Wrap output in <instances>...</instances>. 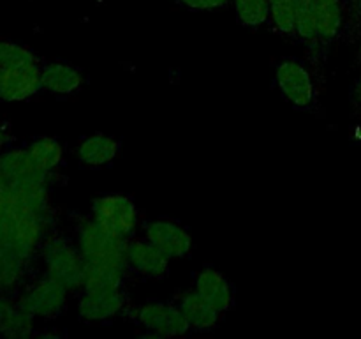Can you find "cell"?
<instances>
[{"label":"cell","instance_id":"23","mask_svg":"<svg viewBox=\"0 0 361 339\" xmlns=\"http://www.w3.org/2000/svg\"><path fill=\"white\" fill-rule=\"evenodd\" d=\"M296 34L305 41L317 37L316 0H295Z\"/></svg>","mask_w":361,"mask_h":339},{"label":"cell","instance_id":"1","mask_svg":"<svg viewBox=\"0 0 361 339\" xmlns=\"http://www.w3.org/2000/svg\"><path fill=\"white\" fill-rule=\"evenodd\" d=\"M126 246V239L106 230L94 219L85 221L78 233V249L85 263L127 267Z\"/></svg>","mask_w":361,"mask_h":339},{"label":"cell","instance_id":"16","mask_svg":"<svg viewBox=\"0 0 361 339\" xmlns=\"http://www.w3.org/2000/svg\"><path fill=\"white\" fill-rule=\"evenodd\" d=\"M180 309L185 314L190 327L200 328V331H207V328L215 327L219 321V314H221V311L215 309L196 290L185 293L182 297V300H180Z\"/></svg>","mask_w":361,"mask_h":339},{"label":"cell","instance_id":"8","mask_svg":"<svg viewBox=\"0 0 361 339\" xmlns=\"http://www.w3.org/2000/svg\"><path fill=\"white\" fill-rule=\"evenodd\" d=\"M145 235L169 260L185 256L190 247H192V237L189 235V232L183 226L176 225L173 221H166V219L148 222L147 228H145Z\"/></svg>","mask_w":361,"mask_h":339},{"label":"cell","instance_id":"21","mask_svg":"<svg viewBox=\"0 0 361 339\" xmlns=\"http://www.w3.org/2000/svg\"><path fill=\"white\" fill-rule=\"evenodd\" d=\"M37 64V56L25 46L18 42L0 39V67L13 69V67H27Z\"/></svg>","mask_w":361,"mask_h":339},{"label":"cell","instance_id":"3","mask_svg":"<svg viewBox=\"0 0 361 339\" xmlns=\"http://www.w3.org/2000/svg\"><path fill=\"white\" fill-rule=\"evenodd\" d=\"M92 219L122 239H129L137 228L136 205L126 194H106L94 200Z\"/></svg>","mask_w":361,"mask_h":339},{"label":"cell","instance_id":"2","mask_svg":"<svg viewBox=\"0 0 361 339\" xmlns=\"http://www.w3.org/2000/svg\"><path fill=\"white\" fill-rule=\"evenodd\" d=\"M42 260H44L46 275L59 281L69 292L83 288L85 260L80 249L71 246L67 240L53 237L41 246Z\"/></svg>","mask_w":361,"mask_h":339},{"label":"cell","instance_id":"14","mask_svg":"<svg viewBox=\"0 0 361 339\" xmlns=\"http://www.w3.org/2000/svg\"><path fill=\"white\" fill-rule=\"evenodd\" d=\"M42 88L51 94L67 95L76 92L83 85V76L76 67L69 64L53 62L41 69Z\"/></svg>","mask_w":361,"mask_h":339},{"label":"cell","instance_id":"18","mask_svg":"<svg viewBox=\"0 0 361 339\" xmlns=\"http://www.w3.org/2000/svg\"><path fill=\"white\" fill-rule=\"evenodd\" d=\"M123 268L116 265H95L85 263L83 290L85 292H99V290H122Z\"/></svg>","mask_w":361,"mask_h":339},{"label":"cell","instance_id":"27","mask_svg":"<svg viewBox=\"0 0 361 339\" xmlns=\"http://www.w3.org/2000/svg\"><path fill=\"white\" fill-rule=\"evenodd\" d=\"M360 97H361V87H360Z\"/></svg>","mask_w":361,"mask_h":339},{"label":"cell","instance_id":"22","mask_svg":"<svg viewBox=\"0 0 361 339\" xmlns=\"http://www.w3.org/2000/svg\"><path fill=\"white\" fill-rule=\"evenodd\" d=\"M238 20L247 27H259L270 16L268 0H235Z\"/></svg>","mask_w":361,"mask_h":339},{"label":"cell","instance_id":"15","mask_svg":"<svg viewBox=\"0 0 361 339\" xmlns=\"http://www.w3.org/2000/svg\"><path fill=\"white\" fill-rule=\"evenodd\" d=\"M28 263L30 260L23 254L6 244H0V293L13 292L23 282Z\"/></svg>","mask_w":361,"mask_h":339},{"label":"cell","instance_id":"10","mask_svg":"<svg viewBox=\"0 0 361 339\" xmlns=\"http://www.w3.org/2000/svg\"><path fill=\"white\" fill-rule=\"evenodd\" d=\"M127 267L150 278H162L169 268V258L157 246L145 240H129L126 246Z\"/></svg>","mask_w":361,"mask_h":339},{"label":"cell","instance_id":"26","mask_svg":"<svg viewBox=\"0 0 361 339\" xmlns=\"http://www.w3.org/2000/svg\"><path fill=\"white\" fill-rule=\"evenodd\" d=\"M7 143H9V133H7L6 127L0 124V150H2Z\"/></svg>","mask_w":361,"mask_h":339},{"label":"cell","instance_id":"11","mask_svg":"<svg viewBox=\"0 0 361 339\" xmlns=\"http://www.w3.org/2000/svg\"><path fill=\"white\" fill-rule=\"evenodd\" d=\"M122 290H99V292H85L78 304L80 316L88 321H102L113 318L123 309Z\"/></svg>","mask_w":361,"mask_h":339},{"label":"cell","instance_id":"9","mask_svg":"<svg viewBox=\"0 0 361 339\" xmlns=\"http://www.w3.org/2000/svg\"><path fill=\"white\" fill-rule=\"evenodd\" d=\"M0 168L7 184H48L49 173L32 159L27 148H9L2 152Z\"/></svg>","mask_w":361,"mask_h":339},{"label":"cell","instance_id":"4","mask_svg":"<svg viewBox=\"0 0 361 339\" xmlns=\"http://www.w3.org/2000/svg\"><path fill=\"white\" fill-rule=\"evenodd\" d=\"M67 292L69 290L66 286L46 275L35 281L34 285L27 286L16 302L20 304L21 309H25L34 318H51L66 306Z\"/></svg>","mask_w":361,"mask_h":339},{"label":"cell","instance_id":"24","mask_svg":"<svg viewBox=\"0 0 361 339\" xmlns=\"http://www.w3.org/2000/svg\"><path fill=\"white\" fill-rule=\"evenodd\" d=\"M270 2V18L275 27L284 34L296 32L295 0H268Z\"/></svg>","mask_w":361,"mask_h":339},{"label":"cell","instance_id":"17","mask_svg":"<svg viewBox=\"0 0 361 339\" xmlns=\"http://www.w3.org/2000/svg\"><path fill=\"white\" fill-rule=\"evenodd\" d=\"M118 154V143L115 138L106 134H92L85 138L78 147V157L88 166L108 165Z\"/></svg>","mask_w":361,"mask_h":339},{"label":"cell","instance_id":"12","mask_svg":"<svg viewBox=\"0 0 361 339\" xmlns=\"http://www.w3.org/2000/svg\"><path fill=\"white\" fill-rule=\"evenodd\" d=\"M194 290L221 313H224L231 306V286H229L228 279L215 268H203L197 274Z\"/></svg>","mask_w":361,"mask_h":339},{"label":"cell","instance_id":"6","mask_svg":"<svg viewBox=\"0 0 361 339\" xmlns=\"http://www.w3.org/2000/svg\"><path fill=\"white\" fill-rule=\"evenodd\" d=\"M277 85L284 97L298 108H307L314 101V83L309 71L296 60H284L279 64Z\"/></svg>","mask_w":361,"mask_h":339},{"label":"cell","instance_id":"19","mask_svg":"<svg viewBox=\"0 0 361 339\" xmlns=\"http://www.w3.org/2000/svg\"><path fill=\"white\" fill-rule=\"evenodd\" d=\"M342 25V7L338 0H316L317 37L334 39Z\"/></svg>","mask_w":361,"mask_h":339},{"label":"cell","instance_id":"13","mask_svg":"<svg viewBox=\"0 0 361 339\" xmlns=\"http://www.w3.org/2000/svg\"><path fill=\"white\" fill-rule=\"evenodd\" d=\"M34 334V316L21 309L16 300L0 297V335L23 339Z\"/></svg>","mask_w":361,"mask_h":339},{"label":"cell","instance_id":"25","mask_svg":"<svg viewBox=\"0 0 361 339\" xmlns=\"http://www.w3.org/2000/svg\"><path fill=\"white\" fill-rule=\"evenodd\" d=\"M183 6H187L189 9L194 11H210V9H219V7L226 6L229 0H180Z\"/></svg>","mask_w":361,"mask_h":339},{"label":"cell","instance_id":"20","mask_svg":"<svg viewBox=\"0 0 361 339\" xmlns=\"http://www.w3.org/2000/svg\"><path fill=\"white\" fill-rule=\"evenodd\" d=\"M28 154L32 155L35 162L44 170L46 173H51L53 170L59 168L63 157V148L55 138L41 136L35 138L30 145L27 147Z\"/></svg>","mask_w":361,"mask_h":339},{"label":"cell","instance_id":"5","mask_svg":"<svg viewBox=\"0 0 361 339\" xmlns=\"http://www.w3.org/2000/svg\"><path fill=\"white\" fill-rule=\"evenodd\" d=\"M137 321L147 328L154 338H175L183 335L190 328L182 309L171 304L148 302L137 309Z\"/></svg>","mask_w":361,"mask_h":339},{"label":"cell","instance_id":"7","mask_svg":"<svg viewBox=\"0 0 361 339\" xmlns=\"http://www.w3.org/2000/svg\"><path fill=\"white\" fill-rule=\"evenodd\" d=\"M42 88L41 67L37 64L27 67H0V99L7 102L27 101Z\"/></svg>","mask_w":361,"mask_h":339}]
</instances>
